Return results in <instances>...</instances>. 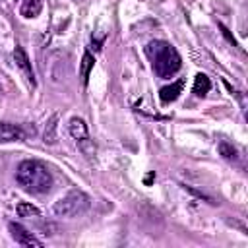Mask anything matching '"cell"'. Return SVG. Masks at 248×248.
<instances>
[{
	"mask_svg": "<svg viewBox=\"0 0 248 248\" xmlns=\"http://www.w3.org/2000/svg\"><path fill=\"white\" fill-rule=\"evenodd\" d=\"M91 205V200L85 192L81 190H72L66 196H62L58 202H54L52 205V213L56 217H64V219H72L78 215H83Z\"/></svg>",
	"mask_w": 248,
	"mask_h": 248,
	"instance_id": "obj_3",
	"label": "cell"
},
{
	"mask_svg": "<svg viewBox=\"0 0 248 248\" xmlns=\"http://www.w3.org/2000/svg\"><path fill=\"white\" fill-rule=\"evenodd\" d=\"M145 54L151 60L153 72L159 78H165V79L174 76L182 66V58H180L178 50L167 41H159V39L151 41L145 46Z\"/></svg>",
	"mask_w": 248,
	"mask_h": 248,
	"instance_id": "obj_2",
	"label": "cell"
},
{
	"mask_svg": "<svg viewBox=\"0 0 248 248\" xmlns=\"http://www.w3.org/2000/svg\"><path fill=\"white\" fill-rule=\"evenodd\" d=\"M43 10V2L41 0H23L21 6H19V14L25 17V19H31V17H37Z\"/></svg>",
	"mask_w": 248,
	"mask_h": 248,
	"instance_id": "obj_9",
	"label": "cell"
},
{
	"mask_svg": "<svg viewBox=\"0 0 248 248\" xmlns=\"http://www.w3.org/2000/svg\"><path fill=\"white\" fill-rule=\"evenodd\" d=\"M14 62L21 70V74L25 76V79L31 83V87H35V74H33V68H31V60H29L27 52L21 46H16L14 48Z\"/></svg>",
	"mask_w": 248,
	"mask_h": 248,
	"instance_id": "obj_6",
	"label": "cell"
},
{
	"mask_svg": "<svg viewBox=\"0 0 248 248\" xmlns=\"http://www.w3.org/2000/svg\"><path fill=\"white\" fill-rule=\"evenodd\" d=\"M68 132L78 143H89V130H87V124L83 122V118L74 116L68 124Z\"/></svg>",
	"mask_w": 248,
	"mask_h": 248,
	"instance_id": "obj_7",
	"label": "cell"
},
{
	"mask_svg": "<svg viewBox=\"0 0 248 248\" xmlns=\"http://www.w3.org/2000/svg\"><path fill=\"white\" fill-rule=\"evenodd\" d=\"M16 180L29 194H45L52 186V174L48 167L37 159L21 161L16 170Z\"/></svg>",
	"mask_w": 248,
	"mask_h": 248,
	"instance_id": "obj_1",
	"label": "cell"
},
{
	"mask_svg": "<svg viewBox=\"0 0 248 248\" xmlns=\"http://www.w3.org/2000/svg\"><path fill=\"white\" fill-rule=\"evenodd\" d=\"M93 64H95L93 54H91V52H85V54L81 56V68H79V76H81L83 85H85L87 79H89V74H91V70H93Z\"/></svg>",
	"mask_w": 248,
	"mask_h": 248,
	"instance_id": "obj_11",
	"label": "cell"
},
{
	"mask_svg": "<svg viewBox=\"0 0 248 248\" xmlns=\"http://www.w3.org/2000/svg\"><path fill=\"white\" fill-rule=\"evenodd\" d=\"M8 227H10L12 238H14L17 244L27 246V248H41V246H43V242H41L39 238H35V236H33L25 227H21L19 223H10Z\"/></svg>",
	"mask_w": 248,
	"mask_h": 248,
	"instance_id": "obj_4",
	"label": "cell"
},
{
	"mask_svg": "<svg viewBox=\"0 0 248 248\" xmlns=\"http://www.w3.org/2000/svg\"><path fill=\"white\" fill-rule=\"evenodd\" d=\"M0 95H2V87H0Z\"/></svg>",
	"mask_w": 248,
	"mask_h": 248,
	"instance_id": "obj_16",
	"label": "cell"
},
{
	"mask_svg": "<svg viewBox=\"0 0 248 248\" xmlns=\"http://www.w3.org/2000/svg\"><path fill=\"white\" fill-rule=\"evenodd\" d=\"M16 211H17V215H19V217H25V219L41 217V211H39L33 203H29V202H19V203H17V207H16Z\"/></svg>",
	"mask_w": 248,
	"mask_h": 248,
	"instance_id": "obj_12",
	"label": "cell"
},
{
	"mask_svg": "<svg viewBox=\"0 0 248 248\" xmlns=\"http://www.w3.org/2000/svg\"><path fill=\"white\" fill-rule=\"evenodd\" d=\"M219 153H221V157L227 159V161H236V159H238V149H236L232 143H229V141H221V143H219Z\"/></svg>",
	"mask_w": 248,
	"mask_h": 248,
	"instance_id": "obj_13",
	"label": "cell"
},
{
	"mask_svg": "<svg viewBox=\"0 0 248 248\" xmlns=\"http://www.w3.org/2000/svg\"><path fill=\"white\" fill-rule=\"evenodd\" d=\"M25 138H27V132L23 126L14 124V122H0V143L23 141Z\"/></svg>",
	"mask_w": 248,
	"mask_h": 248,
	"instance_id": "obj_5",
	"label": "cell"
},
{
	"mask_svg": "<svg viewBox=\"0 0 248 248\" xmlns=\"http://www.w3.org/2000/svg\"><path fill=\"white\" fill-rule=\"evenodd\" d=\"M209 89H211L209 78H207L205 74H198V76L194 78V85H192L194 95H196V97H205V95L209 93Z\"/></svg>",
	"mask_w": 248,
	"mask_h": 248,
	"instance_id": "obj_10",
	"label": "cell"
},
{
	"mask_svg": "<svg viewBox=\"0 0 248 248\" xmlns=\"http://www.w3.org/2000/svg\"><path fill=\"white\" fill-rule=\"evenodd\" d=\"M219 27H221V31H223V35H225V37L229 39V43H232V46H238V45H236V41H234V37H232V35L229 33V29H227L225 25H221V23H219Z\"/></svg>",
	"mask_w": 248,
	"mask_h": 248,
	"instance_id": "obj_15",
	"label": "cell"
},
{
	"mask_svg": "<svg viewBox=\"0 0 248 248\" xmlns=\"http://www.w3.org/2000/svg\"><path fill=\"white\" fill-rule=\"evenodd\" d=\"M182 87H184V79H178V81H174V83H170V85L161 87V91H159L161 103H163V105H169V103L176 101V99L180 97V93H182Z\"/></svg>",
	"mask_w": 248,
	"mask_h": 248,
	"instance_id": "obj_8",
	"label": "cell"
},
{
	"mask_svg": "<svg viewBox=\"0 0 248 248\" xmlns=\"http://www.w3.org/2000/svg\"><path fill=\"white\" fill-rule=\"evenodd\" d=\"M56 122H58V114H54L50 120H48V124H46V128H45V143H54L56 141Z\"/></svg>",
	"mask_w": 248,
	"mask_h": 248,
	"instance_id": "obj_14",
	"label": "cell"
}]
</instances>
